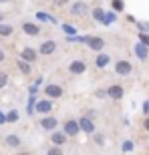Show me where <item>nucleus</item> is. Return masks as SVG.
<instances>
[{"mask_svg":"<svg viewBox=\"0 0 149 155\" xmlns=\"http://www.w3.org/2000/svg\"><path fill=\"white\" fill-rule=\"evenodd\" d=\"M36 57H38V52H36L32 46H24L22 51H20V54H18V61H24V63L32 64L36 61Z\"/></svg>","mask_w":149,"mask_h":155,"instance_id":"f257e3e1","label":"nucleus"},{"mask_svg":"<svg viewBox=\"0 0 149 155\" xmlns=\"http://www.w3.org/2000/svg\"><path fill=\"white\" fill-rule=\"evenodd\" d=\"M63 133L67 135V137H74V135H79V133H81V129H79V121H74V119L65 121Z\"/></svg>","mask_w":149,"mask_h":155,"instance_id":"f03ea898","label":"nucleus"},{"mask_svg":"<svg viewBox=\"0 0 149 155\" xmlns=\"http://www.w3.org/2000/svg\"><path fill=\"white\" fill-rule=\"evenodd\" d=\"M45 95H46V99H51V101H55V99H61L63 97V87L61 85H46L45 87Z\"/></svg>","mask_w":149,"mask_h":155,"instance_id":"7ed1b4c3","label":"nucleus"},{"mask_svg":"<svg viewBox=\"0 0 149 155\" xmlns=\"http://www.w3.org/2000/svg\"><path fill=\"white\" fill-rule=\"evenodd\" d=\"M85 45L89 46L91 51H95V52H101V51H103V46H105V40L101 38V36H87Z\"/></svg>","mask_w":149,"mask_h":155,"instance_id":"20e7f679","label":"nucleus"},{"mask_svg":"<svg viewBox=\"0 0 149 155\" xmlns=\"http://www.w3.org/2000/svg\"><path fill=\"white\" fill-rule=\"evenodd\" d=\"M115 73H117V75H121V77L131 75V73H133L131 63H129V61H117V63H115Z\"/></svg>","mask_w":149,"mask_h":155,"instance_id":"39448f33","label":"nucleus"},{"mask_svg":"<svg viewBox=\"0 0 149 155\" xmlns=\"http://www.w3.org/2000/svg\"><path fill=\"white\" fill-rule=\"evenodd\" d=\"M52 101L51 99H42V101H36V105H35V111L36 113H40V115H48L52 111Z\"/></svg>","mask_w":149,"mask_h":155,"instance_id":"423d86ee","label":"nucleus"},{"mask_svg":"<svg viewBox=\"0 0 149 155\" xmlns=\"http://www.w3.org/2000/svg\"><path fill=\"white\" fill-rule=\"evenodd\" d=\"M79 129L87 135H93L95 133V123H93L91 117H83V119H79Z\"/></svg>","mask_w":149,"mask_h":155,"instance_id":"0eeeda50","label":"nucleus"},{"mask_svg":"<svg viewBox=\"0 0 149 155\" xmlns=\"http://www.w3.org/2000/svg\"><path fill=\"white\" fill-rule=\"evenodd\" d=\"M57 125H58V119H57V117H52V115H46V117L40 119V127H42L45 131H55Z\"/></svg>","mask_w":149,"mask_h":155,"instance_id":"6e6552de","label":"nucleus"},{"mask_svg":"<svg viewBox=\"0 0 149 155\" xmlns=\"http://www.w3.org/2000/svg\"><path fill=\"white\" fill-rule=\"evenodd\" d=\"M85 71H87V63L85 61H79V58H77V61H73V63L69 64V73L71 75H83Z\"/></svg>","mask_w":149,"mask_h":155,"instance_id":"1a4fd4ad","label":"nucleus"},{"mask_svg":"<svg viewBox=\"0 0 149 155\" xmlns=\"http://www.w3.org/2000/svg\"><path fill=\"white\" fill-rule=\"evenodd\" d=\"M55 51H57V42H55V40H45V42L40 45V48H38V52L42 54V57H51Z\"/></svg>","mask_w":149,"mask_h":155,"instance_id":"9d476101","label":"nucleus"},{"mask_svg":"<svg viewBox=\"0 0 149 155\" xmlns=\"http://www.w3.org/2000/svg\"><path fill=\"white\" fill-rule=\"evenodd\" d=\"M87 12H89V6H87L83 0H79V2H74V4L71 6V14H73V16H85Z\"/></svg>","mask_w":149,"mask_h":155,"instance_id":"9b49d317","label":"nucleus"},{"mask_svg":"<svg viewBox=\"0 0 149 155\" xmlns=\"http://www.w3.org/2000/svg\"><path fill=\"white\" fill-rule=\"evenodd\" d=\"M105 93H107V97H111L113 101H119V99H123V87H121V85H111Z\"/></svg>","mask_w":149,"mask_h":155,"instance_id":"f8f14e48","label":"nucleus"},{"mask_svg":"<svg viewBox=\"0 0 149 155\" xmlns=\"http://www.w3.org/2000/svg\"><path fill=\"white\" fill-rule=\"evenodd\" d=\"M22 32L28 35V36H36L40 32V26L36 22H28V20H26V22H22Z\"/></svg>","mask_w":149,"mask_h":155,"instance_id":"ddd939ff","label":"nucleus"},{"mask_svg":"<svg viewBox=\"0 0 149 155\" xmlns=\"http://www.w3.org/2000/svg\"><path fill=\"white\" fill-rule=\"evenodd\" d=\"M51 141H52V145H57V147H63V145L67 143V135H65L63 131H52Z\"/></svg>","mask_w":149,"mask_h":155,"instance_id":"4468645a","label":"nucleus"},{"mask_svg":"<svg viewBox=\"0 0 149 155\" xmlns=\"http://www.w3.org/2000/svg\"><path fill=\"white\" fill-rule=\"evenodd\" d=\"M133 51H135V54H137L139 61H147V58H149V48L145 45H141V42H137Z\"/></svg>","mask_w":149,"mask_h":155,"instance_id":"2eb2a0df","label":"nucleus"},{"mask_svg":"<svg viewBox=\"0 0 149 155\" xmlns=\"http://www.w3.org/2000/svg\"><path fill=\"white\" fill-rule=\"evenodd\" d=\"M4 143L8 145V147H12V149H18V147H20V137H18L16 133H10V135H6Z\"/></svg>","mask_w":149,"mask_h":155,"instance_id":"dca6fc26","label":"nucleus"},{"mask_svg":"<svg viewBox=\"0 0 149 155\" xmlns=\"http://www.w3.org/2000/svg\"><path fill=\"white\" fill-rule=\"evenodd\" d=\"M111 63V57L109 54H105V52H99V57L95 58V64H97V69H105L107 64Z\"/></svg>","mask_w":149,"mask_h":155,"instance_id":"f3484780","label":"nucleus"},{"mask_svg":"<svg viewBox=\"0 0 149 155\" xmlns=\"http://www.w3.org/2000/svg\"><path fill=\"white\" fill-rule=\"evenodd\" d=\"M36 20H38V22H51V24H57L58 22L52 14H46V12H36Z\"/></svg>","mask_w":149,"mask_h":155,"instance_id":"a211bd4d","label":"nucleus"},{"mask_svg":"<svg viewBox=\"0 0 149 155\" xmlns=\"http://www.w3.org/2000/svg\"><path fill=\"white\" fill-rule=\"evenodd\" d=\"M111 8H113L115 14L117 12H123L125 10V0H111Z\"/></svg>","mask_w":149,"mask_h":155,"instance_id":"6ab92c4d","label":"nucleus"},{"mask_svg":"<svg viewBox=\"0 0 149 155\" xmlns=\"http://www.w3.org/2000/svg\"><path fill=\"white\" fill-rule=\"evenodd\" d=\"M12 32H14V28H12L10 24H4V22H0V36H10Z\"/></svg>","mask_w":149,"mask_h":155,"instance_id":"aec40b11","label":"nucleus"},{"mask_svg":"<svg viewBox=\"0 0 149 155\" xmlns=\"http://www.w3.org/2000/svg\"><path fill=\"white\" fill-rule=\"evenodd\" d=\"M35 105H36V95H28V105H26V113L28 115L35 113Z\"/></svg>","mask_w":149,"mask_h":155,"instance_id":"412c9836","label":"nucleus"},{"mask_svg":"<svg viewBox=\"0 0 149 155\" xmlns=\"http://www.w3.org/2000/svg\"><path fill=\"white\" fill-rule=\"evenodd\" d=\"M115 18H117V14H115L113 10L111 12H105V18H103V24L105 26H111V24L115 22Z\"/></svg>","mask_w":149,"mask_h":155,"instance_id":"4be33fe9","label":"nucleus"},{"mask_svg":"<svg viewBox=\"0 0 149 155\" xmlns=\"http://www.w3.org/2000/svg\"><path fill=\"white\" fill-rule=\"evenodd\" d=\"M93 18L97 20V22L103 24V18H105V10L103 8H93Z\"/></svg>","mask_w":149,"mask_h":155,"instance_id":"5701e85b","label":"nucleus"},{"mask_svg":"<svg viewBox=\"0 0 149 155\" xmlns=\"http://www.w3.org/2000/svg\"><path fill=\"white\" fill-rule=\"evenodd\" d=\"M18 121V111L16 109H12L6 113V123H16Z\"/></svg>","mask_w":149,"mask_h":155,"instance_id":"b1692460","label":"nucleus"},{"mask_svg":"<svg viewBox=\"0 0 149 155\" xmlns=\"http://www.w3.org/2000/svg\"><path fill=\"white\" fill-rule=\"evenodd\" d=\"M61 28H63V32L67 36H74V35H77V28L71 26V24H61Z\"/></svg>","mask_w":149,"mask_h":155,"instance_id":"393cba45","label":"nucleus"},{"mask_svg":"<svg viewBox=\"0 0 149 155\" xmlns=\"http://www.w3.org/2000/svg\"><path fill=\"white\" fill-rule=\"evenodd\" d=\"M121 149H123V153H131V151L135 149V143L127 139V141H123V145H121Z\"/></svg>","mask_w":149,"mask_h":155,"instance_id":"a878e982","label":"nucleus"},{"mask_svg":"<svg viewBox=\"0 0 149 155\" xmlns=\"http://www.w3.org/2000/svg\"><path fill=\"white\" fill-rule=\"evenodd\" d=\"M18 69L22 71V75H30V64L28 63H24V61H18Z\"/></svg>","mask_w":149,"mask_h":155,"instance_id":"bb28decb","label":"nucleus"},{"mask_svg":"<svg viewBox=\"0 0 149 155\" xmlns=\"http://www.w3.org/2000/svg\"><path fill=\"white\" fill-rule=\"evenodd\" d=\"M139 42L149 48V35H147V32H139Z\"/></svg>","mask_w":149,"mask_h":155,"instance_id":"cd10ccee","label":"nucleus"},{"mask_svg":"<svg viewBox=\"0 0 149 155\" xmlns=\"http://www.w3.org/2000/svg\"><path fill=\"white\" fill-rule=\"evenodd\" d=\"M6 85H8V73H2L0 71V89H4Z\"/></svg>","mask_w":149,"mask_h":155,"instance_id":"c85d7f7f","label":"nucleus"},{"mask_svg":"<svg viewBox=\"0 0 149 155\" xmlns=\"http://www.w3.org/2000/svg\"><path fill=\"white\" fill-rule=\"evenodd\" d=\"M46 155H63V149H61V147H57V145H52Z\"/></svg>","mask_w":149,"mask_h":155,"instance_id":"c756f323","label":"nucleus"},{"mask_svg":"<svg viewBox=\"0 0 149 155\" xmlns=\"http://www.w3.org/2000/svg\"><path fill=\"white\" fill-rule=\"evenodd\" d=\"M137 28L139 32H147L149 35V22H137Z\"/></svg>","mask_w":149,"mask_h":155,"instance_id":"7c9ffc66","label":"nucleus"},{"mask_svg":"<svg viewBox=\"0 0 149 155\" xmlns=\"http://www.w3.org/2000/svg\"><path fill=\"white\" fill-rule=\"evenodd\" d=\"M52 4H55V6H67V4H69V0H52Z\"/></svg>","mask_w":149,"mask_h":155,"instance_id":"2f4dec72","label":"nucleus"},{"mask_svg":"<svg viewBox=\"0 0 149 155\" xmlns=\"http://www.w3.org/2000/svg\"><path fill=\"white\" fill-rule=\"evenodd\" d=\"M4 123H6V113L0 109V125H4Z\"/></svg>","mask_w":149,"mask_h":155,"instance_id":"473e14b6","label":"nucleus"},{"mask_svg":"<svg viewBox=\"0 0 149 155\" xmlns=\"http://www.w3.org/2000/svg\"><path fill=\"white\" fill-rule=\"evenodd\" d=\"M143 113H145V115H149V101H145V103H143Z\"/></svg>","mask_w":149,"mask_h":155,"instance_id":"72a5a7b5","label":"nucleus"},{"mask_svg":"<svg viewBox=\"0 0 149 155\" xmlns=\"http://www.w3.org/2000/svg\"><path fill=\"white\" fill-rule=\"evenodd\" d=\"M95 141H97L99 145H103V141H105V139H103V135H95Z\"/></svg>","mask_w":149,"mask_h":155,"instance_id":"f704fd0d","label":"nucleus"},{"mask_svg":"<svg viewBox=\"0 0 149 155\" xmlns=\"http://www.w3.org/2000/svg\"><path fill=\"white\" fill-rule=\"evenodd\" d=\"M95 97H99V99H103V97H107V93H105V91H97V93H95Z\"/></svg>","mask_w":149,"mask_h":155,"instance_id":"c9c22d12","label":"nucleus"},{"mask_svg":"<svg viewBox=\"0 0 149 155\" xmlns=\"http://www.w3.org/2000/svg\"><path fill=\"white\" fill-rule=\"evenodd\" d=\"M145 129L149 131V117H147V121H145Z\"/></svg>","mask_w":149,"mask_h":155,"instance_id":"e433bc0d","label":"nucleus"},{"mask_svg":"<svg viewBox=\"0 0 149 155\" xmlns=\"http://www.w3.org/2000/svg\"><path fill=\"white\" fill-rule=\"evenodd\" d=\"M2 61H4V52L0 51V63H2Z\"/></svg>","mask_w":149,"mask_h":155,"instance_id":"4c0bfd02","label":"nucleus"},{"mask_svg":"<svg viewBox=\"0 0 149 155\" xmlns=\"http://www.w3.org/2000/svg\"><path fill=\"white\" fill-rule=\"evenodd\" d=\"M0 22H4V14H0Z\"/></svg>","mask_w":149,"mask_h":155,"instance_id":"58836bf2","label":"nucleus"},{"mask_svg":"<svg viewBox=\"0 0 149 155\" xmlns=\"http://www.w3.org/2000/svg\"><path fill=\"white\" fill-rule=\"evenodd\" d=\"M0 2H8V0H0Z\"/></svg>","mask_w":149,"mask_h":155,"instance_id":"ea45409f","label":"nucleus"},{"mask_svg":"<svg viewBox=\"0 0 149 155\" xmlns=\"http://www.w3.org/2000/svg\"><path fill=\"white\" fill-rule=\"evenodd\" d=\"M22 155H28V153H22Z\"/></svg>","mask_w":149,"mask_h":155,"instance_id":"a19ab883","label":"nucleus"}]
</instances>
